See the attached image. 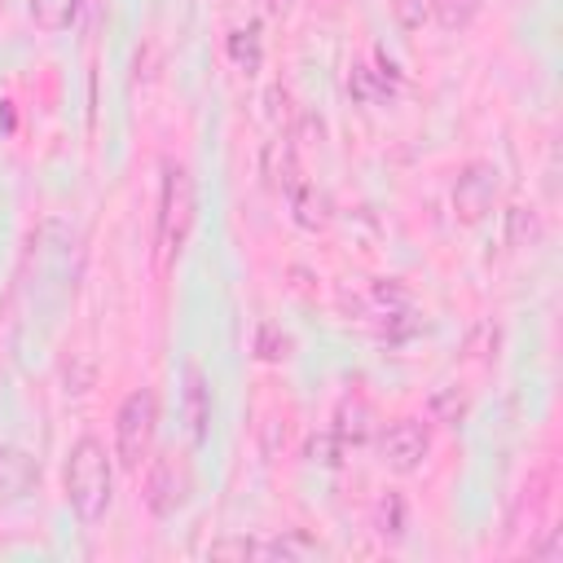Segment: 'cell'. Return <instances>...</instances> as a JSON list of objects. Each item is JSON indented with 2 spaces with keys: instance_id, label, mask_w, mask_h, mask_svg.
<instances>
[{
  "instance_id": "obj_19",
  "label": "cell",
  "mask_w": 563,
  "mask_h": 563,
  "mask_svg": "<svg viewBox=\"0 0 563 563\" xmlns=\"http://www.w3.org/2000/svg\"><path fill=\"white\" fill-rule=\"evenodd\" d=\"M185 405H189V422H194V435L202 440V431H207V418H211V405H207V383H202V374H198V369H189Z\"/></svg>"
},
{
  "instance_id": "obj_23",
  "label": "cell",
  "mask_w": 563,
  "mask_h": 563,
  "mask_svg": "<svg viewBox=\"0 0 563 563\" xmlns=\"http://www.w3.org/2000/svg\"><path fill=\"white\" fill-rule=\"evenodd\" d=\"M532 559H563V528H550V537L532 545Z\"/></svg>"
},
{
  "instance_id": "obj_6",
  "label": "cell",
  "mask_w": 563,
  "mask_h": 563,
  "mask_svg": "<svg viewBox=\"0 0 563 563\" xmlns=\"http://www.w3.org/2000/svg\"><path fill=\"white\" fill-rule=\"evenodd\" d=\"M185 501H189V471H185V462L158 457L150 466V475H145V506H150V515L172 519Z\"/></svg>"
},
{
  "instance_id": "obj_26",
  "label": "cell",
  "mask_w": 563,
  "mask_h": 563,
  "mask_svg": "<svg viewBox=\"0 0 563 563\" xmlns=\"http://www.w3.org/2000/svg\"><path fill=\"white\" fill-rule=\"evenodd\" d=\"M303 136H308V141H321V136H325V123H321L317 114H303Z\"/></svg>"
},
{
  "instance_id": "obj_20",
  "label": "cell",
  "mask_w": 563,
  "mask_h": 563,
  "mask_svg": "<svg viewBox=\"0 0 563 563\" xmlns=\"http://www.w3.org/2000/svg\"><path fill=\"white\" fill-rule=\"evenodd\" d=\"M255 356H260V361H286V356H290V339H286L273 321H264V325L255 330Z\"/></svg>"
},
{
  "instance_id": "obj_27",
  "label": "cell",
  "mask_w": 563,
  "mask_h": 563,
  "mask_svg": "<svg viewBox=\"0 0 563 563\" xmlns=\"http://www.w3.org/2000/svg\"><path fill=\"white\" fill-rule=\"evenodd\" d=\"M0 128H4V132L13 128V101H0Z\"/></svg>"
},
{
  "instance_id": "obj_1",
  "label": "cell",
  "mask_w": 563,
  "mask_h": 563,
  "mask_svg": "<svg viewBox=\"0 0 563 563\" xmlns=\"http://www.w3.org/2000/svg\"><path fill=\"white\" fill-rule=\"evenodd\" d=\"M62 484H66V501L70 510L84 519V523H97L106 510H110V497H114V466H110V453L97 435H79L66 453V471H62Z\"/></svg>"
},
{
  "instance_id": "obj_24",
  "label": "cell",
  "mask_w": 563,
  "mask_h": 563,
  "mask_svg": "<svg viewBox=\"0 0 563 563\" xmlns=\"http://www.w3.org/2000/svg\"><path fill=\"white\" fill-rule=\"evenodd\" d=\"M277 440L286 444V418H268V427H264V453L268 457L277 453Z\"/></svg>"
},
{
  "instance_id": "obj_10",
  "label": "cell",
  "mask_w": 563,
  "mask_h": 563,
  "mask_svg": "<svg viewBox=\"0 0 563 563\" xmlns=\"http://www.w3.org/2000/svg\"><path fill=\"white\" fill-rule=\"evenodd\" d=\"M286 198H290V216H295V224H303V229H325V224H330V198H325L317 185L299 180Z\"/></svg>"
},
{
  "instance_id": "obj_25",
  "label": "cell",
  "mask_w": 563,
  "mask_h": 563,
  "mask_svg": "<svg viewBox=\"0 0 563 563\" xmlns=\"http://www.w3.org/2000/svg\"><path fill=\"white\" fill-rule=\"evenodd\" d=\"M396 13H400V22H405V26H418V22H422V13H418V4H413V0H396Z\"/></svg>"
},
{
  "instance_id": "obj_11",
  "label": "cell",
  "mask_w": 563,
  "mask_h": 563,
  "mask_svg": "<svg viewBox=\"0 0 563 563\" xmlns=\"http://www.w3.org/2000/svg\"><path fill=\"white\" fill-rule=\"evenodd\" d=\"M321 554H325V545H321V541H312V537H308V532H299V528L282 532L277 541L255 545V559H286V563H303V559H321Z\"/></svg>"
},
{
  "instance_id": "obj_9",
  "label": "cell",
  "mask_w": 563,
  "mask_h": 563,
  "mask_svg": "<svg viewBox=\"0 0 563 563\" xmlns=\"http://www.w3.org/2000/svg\"><path fill=\"white\" fill-rule=\"evenodd\" d=\"M264 180L277 194H290L299 185V158H295V136H277L264 145Z\"/></svg>"
},
{
  "instance_id": "obj_22",
  "label": "cell",
  "mask_w": 563,
  "mask_h": 563,
  "mask_svg": "<svg viewBox=\"0 0 563 563\" xmlns=\"http://www.w3.org/2000/svg\"><path fill=\"white\" fill-rule=\"evenodd\" d=\"M211 559H255V541H246V537L211 541Z\"/></svg>"
},
{
  "instance_id": "obj_4",
  "label": "cell",
  "mask_w": 563,
  "mask_h": 563,
  "mask_svg": "<svg viewBox=\"0 0 563 563\" xmlns=\"http://www.w3.org/2000/svg\"><path fill=\"white\" fill-rule=\"evenodd\" d=\"M378 453H383V462H387L396 475H413V471L427 462V453H431V431H427V422H418V418H396V422H387V431L378 435Z\"/></svg>"
},
{
  "instance_id": "obj_2",
  "label": "cell",
  "mask_w": 563,
  "mask_h": 563,
  "mask_svg": "<svg viewBox=\"0 0 563 563\" xmlns=\"http://www.w3.org/2000/svg\"><path fill=\"white\" fill-rule=\"evenodd\" d=\"M194 211H198V198H194V176L163 158V185H158V251L163 260H176L189 229H194Z\"/></svg>"
},
{
  "instance_id": "obj_21",
  "label": "cell",
  "mask_w": 563,
  "mask_h": 563,
  "mask_svg": "<svg viewBox=\"0 0 563 563\" xmlns=\"http://www.w3.org/2000/svg\"><path fill=\"white\" fill-rule=\"evenodd\" d=\"M347 92H352L356 101H378V97H387V88H383V84H374V70H365V66H352Z\"/></svg>"
},
{
  "instance_id": "obj_12",
  "label": "cell",
  "mask_w": 563,
  "mask_h": 563,
  "mask_svg": "<svg viewBox=\"0 0 563 563\" xmlns=\"http://www.w3.org/2000/svg\"><path fill=\"white\" fill-rule=\"evenodd\" d=\"M427 418H431V422H444V427H457V422L466 418V391L453 387V383L435 387V391L427 396Z\"/></svg>"
},
{
  "instance_id": "obj_15",
  "label": "cell",
  "mask_w": 563,
  "mask_h": 563,
  "mask_svg": "<svg viewBox=\"0 0 563 563\" xmlns=\"http://www.w3.org/2000/svg\"><path fill=\"white\" fill-rule=\"evenodd\" d=\"M79 13V0H31V22L40 31H62Z\"/></svg>"
},
{
  "instance_id": "obj_14",
  "label": "cell",
  "mask_w": 563,
  "mask_h": 563,
  "mask_svg": "<svg viewBox=\"0 0 563 563\" xmlns=\"http://www.w3.org/2000/svg\"><path fill=\"white\" fill-rule=\"evenodd\" d=\"M374 528H378L383 541H400V537H405L409 519H405V497H400V493H387V497L378 501V510H374Z\"/></svg>"
},
{
  "instance_id": "obj_8",
  "label": "cell",
  "mask_w": 563,
  "mask_h": 563,
  "mask_svg": "<svg viewBox=\"0 0 563 563\" xmlns=\"http://www.w3.org/2000/svg\"><path fill=\"white\" fill-rule=\"evenodd\" d=\"M374 409H369V400L365 396H343L339 400V409H334V435L343 440V444H365L369 435H374Z\"/></svg>"
},
{
  "instance_id": "obj_3",
  "label": "cell",
  "mask_w": 563,
  "mask_h": 563,
  "mask_svg": "<svg viewBox=\"0 0 563 563\" xmlns=\"http://www.w3.org/2000/svg\"><path fill=\"white\" fill-rule=\"evenodd\" d=\"M154 422H158V400L150 387H136L123 396L114 413V457L123 471H136L154 444Z\"/></svg>"
},
{
  "instance_id": "obj_17",
  "label": "cell",
  "mask_w": 563,
  "mask_h": 563,
  "mask_svg": "<svg viewBox=\"0 0 563 563\" xmlns=\"http://www.w3.org/2000/svg\"><path fill=\"white\" fill-rule=\"evenodd\" d=\"M479 4H484V0H431V18H435L444 31H462V26L475 22Z\"/></svg>"
},
{
  "instance_id": "obj_28",
  "label": "cell",
  "mask_w": 563,
  "mask_h": 563,
  "mask_svg": "<svg viewBox=\"0 0 563 563\" xmlns=\"http://www.w3.org/2000/svg\"><path fill=\"white\" fill-rule=\"evenodd\" d=\"M295 9V0H268V13H290Z\"/></svg>"
},
{
  "instance_id": "obj_7",
  "label": "cell",
  "mask_w": 563,
  "mask_h": 563,
  "mask_svg": "<svg viewBox=\"0 0 563 563\" xmlns=\"http://www.w3.org/2000/svg\"><path fill=\"white\" fill-rule=\"evenodd\" d=\"M40 488V462L26 449L0 444V501H22Z\"/></svg>"
},
{
  "instance_id": "obj_16",
  "label": "cell",
  "mask_w": 563,
  "mask_h": 563,
  "mask_svg": "<svg viewBox=\"0 0 563 563\" xmlns=\"http://www.w3.org/2000/svg\"><path fill=\"white\" fill-rule=\"evenodd\" d=\"M541 238V220L532 207H510L506 211V246H532Z\"/></svg>"
},
{
  "instance_id": "obj_5",
  "label": "cell",
  "mask_w": 563,
  "mask_h": 563,
  "mask_svg": "<svg viewBox=\"0 0 563 563\" xmlns=\"http://www.w3.org/2000/svg\"><path fill=\"white\" fill-rule=\"evenodd\" d=\"M493 198H497V167L493 163H466L453 180V216L462 224H479L488 211H493Z\"/></svg>"
},
{
  "instance_id": "obj_13",
  "label": "cell",
  "mask_w": 563,
  "mask_h": 563,
  "mask_svg": "<svg viewBox=\"0 0 563 563\" xmlns=\"http://www.w3.org/2000/svg\"><path fill=\"white\" fill-rule=\"evenodd\" d=\"M224 48H229L233 66H242L246 75H251V70H260V62H264V48H260V26H255V22H251V26H238V31H229Z\"/></svg>"
},
{
  "instance_id": "obj_18",
  "label": "cell",
  "mask_w": 563,
  "mask_h": 563,
  "mask_svg": "<svg viewBox=\"0 0 563 563\" xmlns=\"http://www.w3.org/2000/svg\"><path fill=\"white\" fill-rule=\"evenodd\" d=\"M343 449H347V444H343L334 431H317V435L303 440V457L317 462V466H339V462H343Z\"/></svg>"
}]
</instances>
